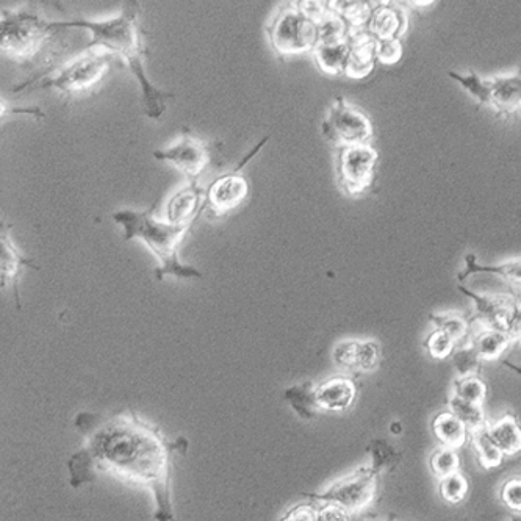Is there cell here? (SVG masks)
Returning a JSON list of instances; mask_svg holds the SVG:
<instances>
[{"label":"cell","instance_id":"33","mask_svg":"<svg viewBox=\"0 0 521 521\" xmlns=\"http://www.w3.org/2000/svg\"><path fill=\"white\" fill-rule=\"evenodd\" d=\"M453 393L459 398L465 399L468 403L478 404L482 406L487 395L486 382L482 381L479 376H470V378H460L454 381Z\"/></svg>","mask_w":521,"mask_h":521},{"label":"cell","instance_id":"30","mask_svg":"<svg viewBox=\"0 0 521 521\" xmlns=\"http://www.w3.org/2000/svg\"><path fill=\"white\" fill-rule=\"evenodd\" d=\"M429 467H431L432 475L439 479L459 473V454L456 450L439 446L429 457Z\"/></svg>","mask_w":521,"mask_h":521},{"label":"cell","instance_id":"15","mask_svg":"<svg viewBox=\"0 0 521 521\" xmlns=\"http://www.w3.org/2000/svg\"><path fill=\"white\" fill-rule=\"evenodd\" d=\"M409 18L406 11L390 2H378L368 22L367 30L376 41L393 40L407 32Z\"/></svg>","mask_w":521,"mask_h":521},{"label":"cell","instance_id":"18","mask_svg":"<svg viewBox=\"0 0 521 521\" xmlns=\"http://www.w3.org/2000/svg\"><path fill=\"white\" fill-rule=\"evenodd\" d=\"M492 96L490 107L498 113V116H511L521 110V76L509 74V76L492 77Z\"/></svg>","mask_w":521,"mask_h":521},{"label":"cell","instance_id":"27","mask_svg":"<svg viewBox=\"0 0 521 521\" xmlns=\"http://www.w3.org/2000/svg\"><path fill=\"white\" fill-rule=\"evenodd\" d=\"M470 445L475 451L476 457H478L479 465L484 470H493V468H498L503 464L504 454L490 440L486 428L471 432Z\"/></svg>","mask_w":521,"mask_h":521},{"label":"cell","instance_id":"40","mask_svg":"<svg viewBox=\"0 0 521 521\" xmlns=\"http://www.w3.org/2000/svg\"><path fill=\"white\" fill-rule=\"evenodd\" d=\"M511 332H512V335H514L515 342H521V320H520V318H515L514 324H512Z\"/></svg>","mask_w":521,"mask_h":521},{"label":"cell","instance_id":"22","mask_svg":"<svg viewBox=\"0 0 521 521\" xmlns=\"http://www.w3.org/2000/svg\"><path fill=\"white\" fill-rule=\"evenodd\" d=\"M475 274H495V276L503 277L504 281L509 284L521 287V257L496 263V265H479L476 262L475 254H468L465 256V270L457 274V279L464 282L467 277L475 276Z\"/></svg>","mask_w":521,"mask_h":521},{"label":"cell","instance_id":"8","mask_svg":"<svg viewBox=\"0 0 521 521\" xmlns=\"http://www.w3.org/2000/svg\"><path fill=\"white\" fill-rule=\"evenodd\" d=\"M112 54L105 51H87L74 62L63 66L54 77L43 80V87L55 88L60 93L80 94L96 87L112 65Z\"/></svg>","mask_w":521,"mask_h":521},{"label":"cell","instance_id":"31","mask_svg":"<svg viewBox=\"0 0 521 521\" xmlns=\"http://www.w3.org/2000/svg\"><path fill=\"white\" fill-rule=\"evenodd\" d=\"M481 362L478 351L471 343H465V345L457 348L453 356V365L456 368L457 379L478 376Z\"/></svg>","mask_w":521,"mask_h":521},{"label":"cell","instance_id":"43","mask_svg":"<svg viewBox=\"0 0 521 521\" xmlns=\"http://www.w3.org/2000/svg\"><path fill=\"white\" fill-rule=\"evenodd\" d=\"M511 521H521V514L512 515Z\"/></svg>","mask_w":521,"mask_h":521},{"label":"cell","instance_id":"14","mask_svg":"<svg viewBox=\"0 0 521 521\" xmlns=\"http://www.w3.org/2000/svg\"><path fill=\"white\" fill-rule=\"evenodd\" d=\"M348 62H346L345 77L348 79L360 80L370 76L374 65L378 62L376 49L378 41L368 33L367 29L353 30L349 35Z\"/></svg>","mask_w":521,"mask_h":521},{"label":"cell","instance_id":"19","mask_svg":"<svg viewBox=\"0 0 521 521\" xmlns=\"http://www.w3.org/2000/svg\"><path fill=\"white\" fill-rule=\"evenodd\" d=\"M486 431L504 457L521 453V424L515 415L506 414L498 420L487 421Z\"/></svg>","mask_w":521,"mask_h":521},{"label":"cell","instance_id":"39","mask_svg":"<svg viewBox=\"0 0 521 521\" xmlns=\"http://www.w3.org/2000/svg\"><path fill=\"white\" fill-rule=\"evenodd\" d=\"M317 504V520L318 521H349L351 515L342 509V507L334 506V504L320 503Z\"/></svg>","mask_w":521,"mask_h":521},{"label":"cell","instance_id":"41","mask_svg":"<svg viewBox=\"0 0 521 521\" xmlns=\"http://www.w3.org/2000/svg\"><path fill=\"white\" fill-rule=\"evenodd\" d=\"M403 431L404 428L401 421H393V423L390 424V432H392L393 435H401L403 434Z\"/></svg>","mask_w":521,"mask_h":521},{"label":"cell","instance_id":"4","mask_svg":"<svg viewBox=\"0 0 521 521\" xmlns=\"http://www.w3.org/2000/svg\"><path fill=\"white\" fill-rule=\"evenodd\" d=\"M268 38L281 57L313 52L320 43L318 24L307 15L301 2L281 8L268 27Z\"/></svg>","mask_w":521,"mask_h":521},{"label":"cell","instance_id":"25","mask_svg":"<svg viewBox=\"0 0 521 521\" xmlns=\"http://www.w3.org/2000/svg\"><path fill=\"white\" fill-rule=\"evenodd\" d=\"M446 406L454 417L459 418L467 426L468 431L475 432L486 428L487 420L484 409L478 404L468 403L465 399L451 393L446 401Z\"/></svg>","mask_w":521,"mask_h":521},{"label":"cell","instance_id":"24","mask_svg":"<svg viewBox=\"0 0 521 521\" xmlns=\"http://www.w3.org/2000/svg\"><path fill=\"white\" fill-rule=\"evenodd\" d=\"M315 389H317V385L312 382H304V384L293 385L290 389L285 390V401L293 407L302 420H313L321 412Z\"/></svg>","mask_w":521,"mask_h":521},{"label":"cell","instance_id":"21","mask_svg":"<svg viewBox=\"0 0 521 521\" xmlns=\"http://www.w3.org/2000/svg\"><path fill=\"white\" fill-rule=\"evenodd\" d=\"M432 434L440 446L457 451L470 442L471 432L450 410H445L432 420Z\"/></svg>","mask_w":521,"mask_h":521},{"label":"cell","instance_id":"1","mask_svg":"<svg viewBox=\"0 0 521 521\" xmlns=\"http://www.w3.org/2000/svg\"><path fill=\"white\" fill-rule=\"evenodd\" d=\"M76 428L87 437L88 454L96 470L107 471L132 486L151 490L157 521H174L169 487L171 454H184L185 439L169 442L160 429L133 412L99 420L98 415L83 412Z\"/></svg>","mask_w":521,"mask_h":521},{"label":"cell","instance_id":"42","mask_svg":"<svg viewBox=\"0 0 521 521\" xmlns=\"http://www.w3.org/2000/svg\"><path fill=\"white\" fill-rule=\"evenodd\" d=\"M515 318H520L521 320V298L518 299L517 302V312H515Z\"/></svg>","mask_w":521,"mask_h":521},{"label":"cell","instance_id":"37","mask_svg":"<svg viewBox=\"0 0 521 521\" xmlns=\"http://www.w3.org/2000/svg\"><path fill=\"white\" fill-rule=\"evenodd\" d=\"M500 498L504 506L515 514H521V478L507 479L501 486Z\"/></svg>","mask_w":521,"mask_h":521},{"label":"cell","instance_id":"16","mask_svg":"<svg viewBox=\"0 0 521 521\" xmlns=\"http://www.w3.org/2000/svg\"><path fill=\"white\" fill-rule=\"evenodd\" d=\"M22 266H30L33 270H40L32 260L22 256L13 240H11L10 229L8 227L5 229V223H2V234H0V281H2V288L7 287V285H13L18 309H21L18 279Z\"/></svg>","mask_w":521,"mask_h":521},{"label":"cell","instance_id":"26","mask_svg":"<svg viewBox=\"0 0 521 521\" xmlns=\"http://www.w3.org/2000/svg\"><path fill=\"white\" fill-rule=\"evenodd\" d=\"M429 321L434 324L435 329H440V331L451 335L457 345L459 343H464L465 345L468 342V338L471 335V327H473L471 326L470 318L456 312L431 313Z\"/></svg>","mask_w":521,"mask_h":521},{"label":"cell","instance_id":"44","mask_svg":"<svg viewBox=\"0 0 521 521\" xmlns=\"http://www.w3.org/2000/svg\"><path fill=\"white\" fill-rule=\"evenodd\" d=\"M517 74H518V76H521V65H520V68H518Z\"/></svg>","mask_w":521,"mask_h":521},{"label":"cell","instance_id":"36","mask_svg":"<svg viewBox=\"0 0 521 521\" xmlns=\"http://www.w3.org/2000/svg\"><path fill=\"white\" fill-rule=\"evenodd\" d=\"M404 47L399 38L393 40L378 41L376 57L378 62L384 66H393L403 58Z\"/></svg>","mask_w":521,"mask_h":521},{"label":"cell","instance_id":"2","mask_svg":"<svg viewBox=\"0 0 521 521\" xmlns=\"http://www.w3.org/2000/svg\"><path fill=\"white\" fill-rule=\"evenodd\" d=\"M155 205L144 212L135 210H119L113 213L116 224L124 227V241L140 238L148 246L154 256L159 259V268L155 271L157 281L165 276H176L179 279H202V273L195 266L184 265L179 260V248L193 226H174L168 221L154 216Z\"/></svg>","mask_w":521,"mask_h":521},{"label":"cell","instance_id":"38","mask_svg":"<svg viewBox=\"0 0 521 521\" xmlns=\"http://www.w3.org/2000/svg\"><path fill=\"white\" fill-rule=\"evenodd\" d=\"M281 521H318L317 504L302 503L292 507Z\"/></svg>","mask_w":521,"mask_h":521},{"label":"cell","instance_id":"3","mask_svg":"<svg viewBox=\"0 0 521 521\" xmlns=\"http://www.w3.org/2000/svg\"><path fill=\"white\" fill-rule=\"evenodd\" d=\"M66 29H85L91 33L88 51H105L108 54L121 55L127 66L143 62V32L140 27V4L126 2L121 15L104 21L51 22L52 32Z\"/></svg>","mask_w":521,"mask_h":521},{"label":"cell","instance_id":"12","mask_svg":"<svg viewBox=\"0 0 521 521\" xmlns=\"http://www.w3.org/2000/svg\"><path fill=\"white\" fill-rule=\"evenodd\" d=\"M459 290L475 302V310L468 317L471 326L511 332L515 312H517V298L504 295V293L501 295H476L462 285H459Z\"/></svg>","mask_w":521,"mask_h":521},{"label":"cell","instance_id":"11","mask_svg":"<svg viewBox=\"0 0 521 521\" xmlns=\"http://www.w3.org/2000/svg\"><path fill=\"white\" fill-rule=\"evenodd\" d=\"M154 157L162 162L176 166L184 174L190 184H198V179L212 162L210 144L193 137L188 130L179 141L163 151H155Z\"/></svg>","mask_w":521,"mask_h":521},{"label":"cell","instance_id":"9","mask_svg":"<svg viewBox=\"0 0 521 521\" xmlns=\"http://www.w3.org/2000/svg\"><path fill=\"white\" fill-rule=\"evenodd\" d=\"M379 154L370 144L343 148L338 152L337 174L346 195H363L373 185Z\"/></svg>","mask_w":521,"mask_h":521},{"label":"cell","instance_id":"13","mask_svg":"<svg viewBox=\"0 0 521 521\" xmlns=\"http://www.w3.org/2000/svg\"><path fill=\"white\" fill-rule=\"evenodd\" d=\"M205 191L198 184H188L176 191L166 204L165 220L174 226H193L204 212Z\"/></svg>","mask_w":521,"mask_h":521},{"label":"cell","instance_id":"20","mask_svg":"<svg viewBox=\"0 0 521 521\" xmlns=\"http://www.w3.org/2000/svg\"><path fill=\"white\" fill-rule=\"evenodd\" d=\"M515 342L514 335L509 331L498 329H479L470 335L467 343L475 346L481 360H498L507 353Z\"/></svg>","mask_w":521,"mask_h":521},{"label":"cell","instance_id":"35","mask_svg":"<svg viewBox=\"0 0 521 521\" xmlns=\"http://www.w3.org/2000/svg\"><path fill=\"white\" fill-rule=\"evenodd\" d=\"M423 346L432 359L439 360L453 357L457 349V343L454 342V338L446 334V332L440 331V329H434V332H431L424 340Z\"/></svg>","mask_w":521,"mask_h":521},{"label":"cell","instance_id":"23","mask_svg":"<svg viewBox=\"0 0 521 521\" xmlns=\"http://www.w3.org/2000/svg\"><path fill=\"white\" fill-rule=\"evenodd\" d=\"M349 51H351L349 41H346V43L318 44L317 49L313 51V55H315L318 68L324 74L340 76V74H345Z\"/></svg>","mask_w":521,"mask_h":521},{"label":"cell","instance_id":"28","mask_svg":"<svg viewBox=\"0 0 521 521\" xmlns=\"http://www.w3.org/2000/svg\"><path fill=\"white\" fill-rule=\"evenodd\" d=\"M448 76L459 83L471 98L476 99L479 104L490 105V96H492V80L482 79L475 71L468 72L467 76L456 74V72H448Z\"/></svg>","mask_w":521,"mask_h":521},{"label":"cell","instance_id":"6","mask_svg":"<svg viewBox=\"0 0 521 521\" xmlns=\"http://www.w3.org/2000/svg\"><path fill=\"white\" fill-rule=\"evenodd\" d=\"M378 471L370 465L357 468L353 473L332 482L324 492L310 495L315 503L334 504L342 507L351 517L365 511L378 492Z\"/></svg>","mask_w":521,"mask_h":521},{"label":"cell","instance_id":"10","mask_svg":"<svg viewBox=\"0 0 521 521\" xmlns=\"http://www.w3.org/2000/svg\"><path fill=\"white\" fill-rule=\"evenodd\" d=\"M268 140L270 137L263 138L256 148L252 149L248 155H245V159L238 163L237 168L218 177L215 182L210 184L209 190H207V205L216 216H224L246 201L249 195V184L248 180L241 176V169L245 168L259 154L260 149Z\"/></svg>","mask_w":521,"mask_h":521},{"label":"cell","instance_id":"17","mask_svg":"<svg viewBox=\"0 0 521 521\" xmlns=\"http://www.w3.org/2000/svg\"><path fill=\"white\" fill-rule=\"evenodd\" d=\"M315 395L320 410L346 412L356 401L357 385L351 378L335 376L317 385Z\"/></svg>","mask_w":521,"mask_h":521},{"label":"cell","instance_id":"7","mask_svg":"<svg viewBox=\"0 0 521 521\" xmlns=\"http://www.w3.org/2000/svg\"><path fill=\"white\" fill-rule=\"evenodd\" d=\"M323 135L335 148H353L368 144L373 138V124L362 110L348 104L345 98L338 96L335 104L321 124Z\"/></svg>","mask_w":521,"mask_h":521},{"label":"cell","instance_id":"45","mask_svg":"<svg viewBox=\"0 0 521 521\" xmlns=\"http://www.w3.org/2000/svg\"><path fill=\"white\" fill-rule=\"evenodd\" d=\"M387 521H392V520H387Z\"/></svg>","mask_w":521,"mask_h":521},{"label":"cell","instance_id":"34","mask_svg":"<svg viewBox=\"0 0 521 521\" xmlns=\"http://www.w3.org/2000/svg\"><path fill=\"white\" fill-rule=\"evenodd\" d=\"M468 486L467 478L462 473H454V475L446 476V478L440 479L439 493L442 496V500L445 503L456 504L462 503L467 496Z\"/></svg>","mask_w":521,"mask_h":521},{"label":"cell","instance_id":"5","mask_svg":"<svg viewBox=\"0 0 521 521\" xmlns=\"http://www.w3.org/2000/svg\"><path fill=\"white\" fill-rule=\"evenodd\" d=\"M51 22L29 11L2 10L0 43L2 52L26 60L40 51L41 44L52 35Z\"/></svg>","mask_w":521,"mask_h":521},{"label":"cell","instance_id":"29","mask_svg":"<svg viewBox=\"0 0 521 521\" xmlns=\"http://www.w3.org/2000/svg\"><path fill=\"white\" fill-rule=\"evenodd\" d=\"M367 453L371 457L370 467L374 471H378L379 475L382 471L392 470L398 464L399 453L395 446L390 445L387 440H371L368 443Z\"/></svg>","mask_w":521,"mask_h":521},{"label":"cell","instance_id":"32","mask_svg":"<svg viewBox=\"0 0 521 521\" xmlns=\"http://www.w3.org/2000/svg\"><path fill=\"white\" fill-rule=\"evenodd\" d=\"M381 346L374 340H357L356 368L354 373H371L381 365Z\"/></svg>","mask_w":521,"mask_h":521}]
</instances>
